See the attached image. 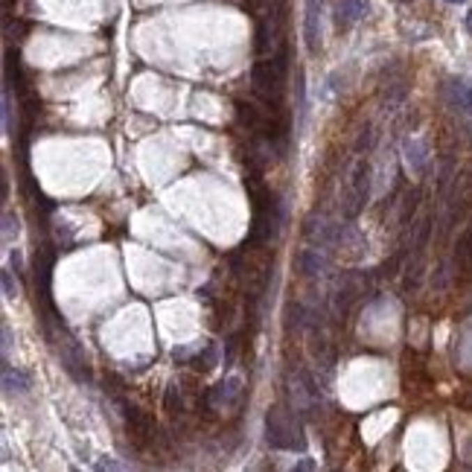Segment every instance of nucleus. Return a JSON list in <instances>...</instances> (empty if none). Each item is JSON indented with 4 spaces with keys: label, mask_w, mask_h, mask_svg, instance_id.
<instances>
[{
    "label": "nucleus",
    "mask_w": 472,
    "mask_h": 472,
    "mask_svg": "<svg viewBox=\"0 0 472 472\" xmlns=\"http://www.w3.org/2000/svg\"><path fill=\"white\" fill-rule=\"evenodd\" d=\"M289 73V44L277 47L271 59H259L251 68V91L271 111H283V91Z\"/></svg>",
    "instance_id": "f257e3e1"
},
{
    "label": "nucleus",
    "mask_w": 472,
    "mask_h": 472,
    "mask_svg": "<svg viewBox=\"0 0 472 472\" xmlns=\"http://www.w3.org/2000/svg\"><path fill=\"white\" fill-rule=\"evenodd\" d=\"M3 388H6V394H26V388H29L26 373L12 370L9 365H3Z\"/></svg>",
    "instance_id": "6e6552de"
},
{
    "label": "nucleus",
    "mask_w": 472,
    "mask_h": 472,
    "mask_svg": "<svg viewBox=\"0 0 472 472\" xmlns=\"http://www.w3.org/2000/svg\"><path fill=\"white\" fill-rule=\"evenodd\" d=\"M266 437L274 449H283V452L303 449V443H306L295 414L280 409V405L277 409H268V414H266Z\"/></svg>",
    "instance_id": "f03ea898"
},
{
    "label": "nucleus",
    "mask_w": 472,
    "mask_h": 472,
    "mask_svg": "<svg viewBox=\"0 0 472 472\" xmlns=\"http://www.w3.org/2000/svg\"><path fill=\"white\" fill-rule=\"evenodd\" d=\"M469 32H472V15H469Z\"/></svg>",
    "instance_id": "2eb2a0df"
},
{
    "label": "nucleus",
    "mask_w": 472,
    "mask_h": 472,
    "mask_svg": "<svg viewBox=\"0 0 472 472\" xmlns=\"http://www.w3.org/2000/svg\"><path fill=\"white\" fill-rule=\"evenodd\" d=\"M370 12V0H338L335 6V26L338 29H350L353 24H359L367 18Z\"/></svg>",
    "instance_id": "39448f33"
},
{
    "label": "nucleus",
    "mask_w": 472,
    "mask_h": 472,
    "mask_svg": "<svg viewBox=\"0 0 472 472\" xmlns=\"http://www.w3.org/2000/svg\"><path fill=\"white\" fill-rule=\"evenodd\" d=\"M298 268H300L303 277H318V274L327 268V259L318 254V248H303L298 254Z\"/></svg>",
    "instance_id": "0eeeda50"
},
{
    "label": "nucleus",
    "mask_w": 472,
    "mask_h": 472,
    "mask_svg": "<svg viewBox=\"0 0 472 472\" xmlns=\"http://www.w3.org/2000/svg\"><path fill=\"white\" fill-rule=\"evenodd\" d=\"M3 295L6 298H15V283H12V274L3 271Z\"/></svg>",
    "instance_id": "9b49d317"
},
{
    "label": "nucleus",
    "mask_w": 472,
    "mask_h": 472,
    "mask_svg": "<svg viewBox=\"0 0 472 472\" xmlns=\"http://www.w3.org/2000/svg\"><path fill=\"white\" fill-rule=\"evenodd\" d=\"M239 399H242V379L239 376H227L224 382H219L210 390V405H216V409H234Z\"/></svg>",
    "instance_id": "423d86ee"
},
{
    "label": "nucleus",
    "mask_w": 472,
    "mask_h": 472,
    "mask_svg": "<svg viewBox=\"0 0 472 472\" xmlns=\"http://www.w3.org/2000/svg\"><path fill=\"white\" fill-rule=\"evenodd\" d=\"M449 3H464V0H449Z\"/></svg>",
    "instance_id": "ddd939ff"
},
{
    "label": "nucleus",
    "mask_w": 472,
    "mask_h": 472,
    "mask_svg": "<svg viewBox=\"0 0 472 472\" xmlns=\"http://www.w3.org/2000/svg\"><path fill=\"white\" fill-rule=\"evenodd\" d=\"M120 409H123V417H125V429H128V437L137 443V446H146L149 441H155V420L146 414L137 405L125 402V399H117Z\"/></svg>",
    "instance_id": "7ed1b4c3"
},
{
    "label": "nucleus",
    "mask_w": 472,
    "mask_h": 472,
    "mask_svg": "<svg viewBox=\"0 0 472 472\" xmlns=\"http://www.w3.org/2000/svg\"><path fill=\"white\" fill-rule=\"evenodd\" d=\"M397 3H411V0H397Z\"/></svg>",
    "instance_id": "4468645a"
},
{
    "label": "nucleus",
    "mask_w": 472,
    "mask_h": 472,
    "mask_svg": "<svg viewBox=\"0 0 472 472\" xmlns=\"http://www.w3.org/2000/svg\"><path fill=\"white\" fill-rule=\"evenodd\" d=\"M96 466H100V469H120V464H114V461H100Z\"/></svg>",
    "instance_id": "f8f14e48"
},
{
    "label": "nucleus",
    "mask_w": 472,
    "mask_h": 472,
    "mask_svg": "<svg viewBox=\"0 0 472 472\" xmlns=\"http://www.w3.org/2000/svg\"><path fill=\"white\" fill-rule=\"evenodd\" d=\"M167 411H172V414H181V411H184L181 390H178L175 385H169V390H167Z\"/></svg>",
    "instance_id": "1a4fd4ad"
},
{
    "label": "nucleus",
    "mask_w": 472,
    "mask_h": 472,
    "mask_svg": "<svg viewBox=\"0 0 472 472\" xmlns=\"http://www.w3.org/2000/svg\"><path fill=\"white\" fill-rule=\"evenodd\" d=\"M12 234H18V219H15L12 213H6L3 216V242H9Z\"/></svg>",
    "instance_id": "9d476101"
},
{
    "label": "nucleus",
    "mask_w": 472,
    "mask_h": 472,
    "mask_svg": "<svg viewBox=\"0 0 472 472\" xmlns=\"http://www.w3.org/2000/svg\"><path fill=\"white\" fill-rule=\"evenodd\" d=\"M321 9H323V0H306L303 36H306L309 53H318L321 50Z\"/></svg>",
    "instance_id": "20e7f679"
}]
</instances>
